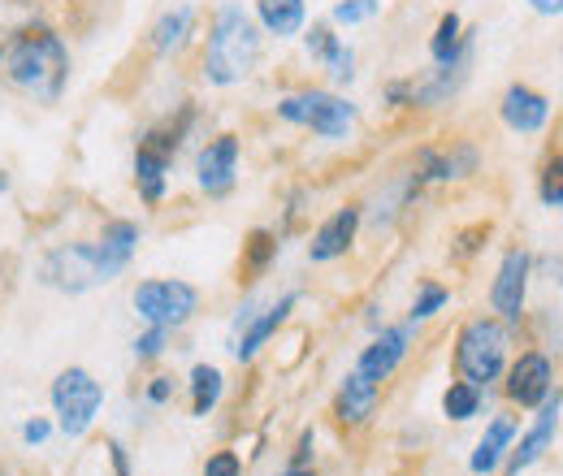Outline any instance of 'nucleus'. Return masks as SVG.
I'll list each match as a JSON object with an SVG mask.
<instances>
[{
    "label": "nucleus",
    "mask_w": 563,
    "mask_h": 476,
    "mask_svg": "<svg viewBox=\"0 0 563 476\" xmlns=\"http://www.w3.org/2000/svg\"><path fill=\"white\" fill-rule=\"evenodd\" d=\"M4 78L26 91L40 104L62 100L66 78H70V48L57 31L48 26H22L18 35H9L4 48Z\"/></svg>",
    "instance_id": "1"
},
{
    "label": "nucleus",
    "mask_w": 563,
    "mask_h": 476,
    "mask_svg": "<svg viewBox=\"0 0 563 476\" xmlns=\"http://www.w3.org/2000/svg\"><path fill=\"white\" fill-rule=\"evenodd\" d=\"M261 62V31L256 22L239 9V4H225L212 22L209 48H205V78L217 87H234L243 82Z\"/></svg>",
    "instance_id": "2"
},
{
    "label": "nucleus",
    "mask_w": 563,
    "mask_h": 476,
    "mask_svg": "<svg viewBox=\"0 0 563 476\" xmlns=\"http://www.w3.org/2000/svg\"><path fill=\"white\" fill-rule=\"evenodd\" d=\"M507 364V330L490 321V317H477L460 330L455 339V368H460V381L486 390L490 381H498Z\"/></svg>",
    "instance_id": "3"
},
{
    "label": "nucleus",
    "mask_w": 563,
    "mask_h": 476,
    "mask_svg": "<svg viewBox=\"0 0 563 476\" xmlns=\"http://www.w3.org/2000/svg\"><path fill=\"white\" fill-rule=\"evenodd\" d=\"M53 408H57V424L66 438H82L96 420V411L104 408V386L87 373V368H66L53 381Z\"/></svg>",
    "instance_id": "4"
},
{
    "label": "nucleus",
    "mask_w": 563,
    "mask_h": 476,
    "mask_svg": "<svg viewBox=\"0 0 563 476\" xmlns=\"http://www.w3.org/2000/svg\"><path fill=\"white\" fill-rule=\"evenodd\" d=\"M282 122H295V126H308L312 135L321 139H343L352 131L355 109L347 100L330 96V91H299V96H286L278 104Z\"/></svg>",
    "instance_id": "5"
},
{
    "label": "nucleus",
    "mask_w": 563,
    "mask_h": 476,
    "mask_svg": "<svg viewBox=\"0 0 563 476\" xmlns=\"http://www.w3.org/2000/svg\"><path fill=\"white\" fill-rule=\"evenodd\" d=\"M40 281L53 290H66V295H82L91 286H104L109 273L100 265L96 243H70V247L48 252V261L40 265Z\"/></svg>",
    "instance_id": "6"
},
{
    "label": "nucleus",
    "mask_w": 563,
    "mask_h": 476,
    "mask_svg": "<svg viewBox=\"0 0 563 476\" xmlns=\"http://www.w3.org/2000/svg\"><path fill=\"white\" fill-rule=\"evenodd\" d=\"M196 303H200V295L187 281H143V286H135V312L147 325L178 330L183 321H191Z\"/></svg>",
    "instance_id": "7"
},
{
    "label": "nucleus",
    "mask_w": 563,
    "mask_h": 476,
    "mask_svg": "<svg viewBox=\"0 0 563 476\" xmlns=\"http://www.w3.org/2000/svg\"><path fill=\"white\" fill-rule=\"evenodd\" d=\"M555 386V364L542 351H525L507 373V399L516 408H542Z\"/></svg>",
    "instance_id": "8"
},
{
    "label": "nucleus",
    "mask_w": 563,
    "mask_h": 476,
    "mask_svg": "<svg viewBox=\"0 0 563 476\" xmlns=\"http://www.w3.org/2000/svg\"><path fill=\"white\" fill-rule=\"evenodd\" d=\"M529 252L525 247H511L507 256H503V265H498V277H494L490 286V303L494 312L507 321V325H516L520 317H525V290H529Z\"/></svg>",
    "instance_id": "9"
},
{
    "label": "nucleus",
    "mask_w": 563,
    "mask_h": 476,
    "mask_svg": "<svg viewBox=\"0 0 563 476\" xmlns=\"http://www.w3.org/2000/svg\"><path fill=\"white\" fill-rule=\"evenodd\" d=\"M560 408H563L560 395L542 403L538 420H533V424H529V433L520 438V446H516V451H507V476L529 473V468H533V464H538V460L551 451V442H555V429H560Z\"/></svg>",
    "instance_id": "10"
},
{
    "label": "nucleus",
    "mask_w": 563,
    "mask_h": 476,
    "mask_svg": "<svg viewBox=\"0 0 563 476\" xmlns=\"http://www.w3.org/2000/svg\"><path fill=\"white\" fill-rule=\"evenodd\" d=\"M196 178L209 196H225L239 178V139L234 135H217L200 147L196 156Z\"/></svg>",
    "instance_id": "11"
},
{
    "label": "nucleus",
    "mask_w": 563,
    "mask_h": 476,
    "mask_svg": "<svg viewBox=\"0 0 563 476\" xmlns=\"http://www.w3.org/2000/svg\"><path fill=\"white\" fill-rule=\"evenodd\" d=\"M408 346H412V325H395V330H382L377 339L368 342L364 351H360V373L368 377V381H386L399 364H404V355H408Z\"/></svg>",
    "instance_id": "12"
},
{
    "label": "nucleus",
    "mask_w": 563,
    "mask_h": 476,
    "mask_svg": "<svg viewBox=\"0 0 563 476\" xmlns=\"http://www.w3.org/2000/svg\"><path fill=\"white\" fill-rule=\"evenodd\" d=\"M498 113H503V122H507L516 135H533V131H542V126H547V118H551V100H547V96H538L533 87L516 82V87H507V96H503Z\"/></svg>",
    "instance_id": "13"
},
{
    "label": "nucleus",
    "mask_w": 563,
    "mask_h": 476,
    "mask_svg": "<svg viewBox=\"0 0 563 476\" xmlns=\"http://www.w3.org/2000/svg\"><path fill=\"white\" fill-rule=\"evenodd\" d=\"M355 230H360V208L347 204L339 208L317 234H312V243H308V256L317 261V265H325V261H339V256H347V247L355 243Z\"/></svg>",
    "instance_id": "14"
},
{
    "label": "nucleus",
    "mask_w": 563,
    "mask_h": 476,
    "mask_svg": "<svg viewBox=\"0 0 563 476\" xmlns=\"http://www.w3.org/2000/svg\"><path fill=\"white\" fill-rule=\"evenodd\" d=\"M295 303H299V295H282L278 303H274V308H265L261 317H247V321L239 325L243 334H239V339H234V346H230V351H234V359H252V355H256L265 342L278 334L282 321L290 317V308H295Z\"/></svg>",
    "instance_id": "15"
},
{
    "label": "nucleus",
    "mask_w": 563,
    "mask_h": 476,
    "mask_svg": "<svg viewBox=\"0 0 563 476\" xmlns=\"http://www.w3.org/2000/svg\"><path fill=\"white\" fill-rule=\"evenodd\" d=\"M135 247H140V225L135 221H109L104 225V234L96 239V252H100V265L109 273V281L131 265Z\"/></svg>",
    "instance_id": "16"
},
{
    "label": "nucleus",
    "mask_w": 563,
    "mask_h": 476,
    "mask_svg": "<svg viewBox=\"0 0 563 476\" xmlns=\"http://www.w3.org/2000/svg\"><path fill=\"white\" fill-rule=\"evenodd\" d=\"M511 442H516V420L511 416H494L490 424H486V433H482V442H477V451H473V460H468L473 476L498 473V464L507 460Z\"/></svg>",
    "instance_id": "17"
},
{
    "label": "nucleus",
    "mask_w": 563,
    "mask_h": 476,
    "mask_svg": "<svg viewBox=\"0 0 563 476\" xmlns=\"http://www.w3.org/2000/svg\"><path fill=\"white\" fill-rule=\"evenodd\" d=\"M377 395H382V386L377 381H368L360 368L343 377V386H339V399H334V416L343 420V424H364L373 408H377Z\"/></svg>",
    "instance_id": "18"
},
{
    "label": "nucleus",
    "mask_w": 563,
    "mask_h": 476,
    "mask_svg": "<svg viewBox=\"0 0 563 476\" xmlns=\"http://www.w3.org/2000/svg\"><path fill=\"white\" fill-rule=\"evenodd\" d=\"M169 160H174V156H165L161 147H152V143L140 139V147H135V187H140L143 204H161V200H165Z\"/></svg>",
    "instance_id": "19"
},
{
    "label": "nucleus",
    "mask_w": 563,
    "mask_h": 476,
    "mask_svg": "<svg viewBox=\"0 0 563 476\" xmlns=\"http://www.w3.org/2000/svg\"><path fill=\"white\" fill-rule=\"evenodd\" d=\"M308 53H312L317 62H325L339 82H347V78L355 74L352 48H347V44H339V35H334L330 26H312V31H308Z\"/></svg>",
    "instance_id": "20"
},
{
    "label": "nucleus",
    "mask_w": 563,
    "mask_h": 476,
    "mask_svg": "<svg viewBox=\"0 0 563 476\" xmlns=\"http://www.w3.org/2000/svg\"><path fill=\"white\" fill-rule=\"evenodd\" d=\"M256 13H261V22H265V31L269 35H278V40H290V35H299L303 31V0H256Z\"/></svg>",
    "instance_id": "21"
},
{
    "label": "nucleus",
    "mask_w": 563,
    "mask_h": 476,
    "mask_svg": "<svg viewBox=\"0 0 563 476\" xmlns=\"http://www.w3.org/2000/svg\"><path fill=\"white\" fill-rule=\"evenodd\" d=\"M278 234L274 230H252L247 239H243V261H239V273H243V281H256L261 273L274 265V256H278Z\"/></svg>",
    "instance_id": "22"
},
{
    "label": "nucleus",
    "mask_w": 563,
    "mask_h": 476,
    "mask_svg": "<svg viewBox=\"0 0 563 476\" xmlns=\"http://www.w3.org/2000/svg\"><path fill=\"white\" fill-rule=\"evenodd\" d=\"M429 53H433V62H438V66H451L455 57H464V53H468V35H464L460 13H446V18L438 22V31H433V40H429Z\"/></svg>",
    "instance_id": "23"
},
{
    "label": "nucleus",
    "mask_w": 563,
    "mask_h": 476,
    "mask_svg": "<svg viewBox=\"0 0 563 476\" xmlns=\"http://www.w3.org/2000/svg\"><path fill=\"white\" fill-rule=\"evenodd\" d=\"M221 390H225L221 368L196 364V368H191V416H209V411L221 403Z\"/></svg>",
    "instance_id": "24"
},
{
    "label": "nucleus",
    "mask_w": 563,
    "mask_h": 476,
    "mask_svg": "<svg viewBox=\"0 0 563 476\" xmlns=\"http://www.w3.org/2000/svg\"><path fill=\"white\" fill-rule=\"evenodd\" d=\"M191 22H196V9H174V13H165L156 26H152V48L161 53V57H169L183 40H187V31H191Z\"/></svg>",
    "instance_id": "25"
},
{
    "label": "nucleus",
    "mask_w": 563,
    "mask_h": 476,
    "mask_svg": "<svg viewBox=\"0 0 563 476\" xmlns=\"http://www.w3.org/2000/svg\"><path fill=\"white\" fill-rule=\"evenodd\" d=\"M442 411H446V420H473L482 411V390L468 381H451L442 395Z\"/></svg>",
    "instance_id": "26"
},
{
    "label": "nucleus",
    "mask_w": 563,
    "mask_h": 476,
    "mask_svg": "<svg viewBox=\"0 0 563 476\" xmlns=\"http://www.w3.org/2000/svg\"><path fill=\"white\" fill-rule=\"evenodd\" d=\"M538 196L547 208H560L563 204V156H551L538 174Z\"/></svg>",
    "instance_id": "27"
},
{
    "label": "nucleus",
    "mask_w": 563,
    "mask_h": 476,
    "mask_svg": "<svg viewBox=\"0 0 563 476\" xmlns=\"http://www.w3.org/2000/svg\"><path fill=\"white\" fill-rule=\"evenodd\" d=\"M446 299H451V295H446L442 286H433V281H429V286H421V299L412 303V325H417V321H429V317H433V312H438Z\"/></svg>",
    "instance_id": "28"
},
{
    "label": "nucleus",
    "mask_w": 563,
    "mask_h": 476,
    "mask_svg": "<svg viewBox=\"0 0 563 476\" xmlns=\"http://www.w3.org/2000/svg\"><path fill=\"white\" fill-rule=\"evenodd\" d=\"M373 13H377V0H343V4H334V22H343V26H355V22L373 18Z\"/></svg>",
    "instance_id": "29"
},
{
    "label": "nucleus",
    "mask_w": 563,
    "mask_h": 476,
    "mask_svg": "<svg viewBox=\"0 0 563 476\" xmlns=\"http://www.w3.org/2000/svg\"><path fill=\"white\" fill-rule=\"evenodd\" d=\"M165 342H169V330H165V325H152L147 334L135 339V359H156V355L165 351Z\"/></svg>",
    "instance_id": "30"
},
{
    "label": "nucleus",
    "mask_w": 563,
    "mask_h": 476,
    "mask_svg": "<svg viewBox=\"0 0 563 476\" xmlns=\"http://www.w3.org/2000/svg\"><path fill=\"white\" fill-rule=\"evenodd\" d=\"M200 476H243V460L234 451H217V455H209Z\"/></svg>",
    "instance_id": "31"
},
{
    "label": "nucleus",
    "mask_w": 563,
    "mask_h": 476,
    "mask_svg": "<svg viewBox=\"0 0 563 476\" xmlns=\"http://www.w3.org/2000/svg\"><path fill=\"white\" fill-rule=\"evenodd\" d=\"M482 239H490V225L482 221V225H473V230H464L460 239H455V256L460 261H468L473 252H482Z\"/></svg>",
    "instance_id": "32"
},
{
    "label": "nucleus",
    "mask_w": 563,
    "mask_h": 476,
    "mask_svg": "<svg viewBox=\"0 0 563 476\" xmlns=\"http://www.w3.org/2000/svg\"><path fill=\"white\" fill-rule=\"evenodd\" d=\"M174 399V377H152V386H147V403H169Z\"/></svg>",
    "instance_id": "33"
},
{
    "label": "nucleus",
    "mask_w": 563,
    "mask_h": 476,
    "mask_svg": "<svg viewBox=\"0 0 563 476\" xmlns=\"http://www.w3.org/2000/svg\"><path fill=\"white\" fill-rule=\"evenodd\" d=\"M48 433H53V424H48V420H40V416L22 424V442H31V446H40V442H48Z\"/></svg>",
    "instance_id": "34"
},
{
    "label": "nucleus",
    "mask_w": 563,
    "mask_h": 476,
    "mask_svg": "<svg viewBox=\"0 0 563 476\" xmlns=\"http://www.w3.org/2000/svg\"><path fill=\"white\" fill-rule=\"evenodd\" d=\"M312 446H317V438H312V429L299 438V446H295V455H290V468H308V460H312Z\"/></svg>",
    "instance_id": "35"
},
{
    "label": "nucleus",
    "mask_w": 563,
    "mask_h": 476,
    "mask_svg": "<svg viewBox=\"0 0 563 476\" xmlns=\"http://www.w3.org/2000/svg\"><path fill=\"white\" fill-rule=\"evenodd\" d=\"M109 460H113V476H131V460H126V451L118 442H109Z\"/></svg>",
    "instance_id": "36"
},
{
    "label": "nucleus",
    "mask_w": 563,
    "mask_h": 476,
    "mask_svg": "<svg viewBox=\"0 0 563 476\" xmlns=\"http://www.w3.org/2000/svg\"><path fill=\"white\" fill-rule=\"evenodd\" d=\"M538 13H547V18H555V13H563V0H529Z\"/></svg>",
    "instance_id": "37"
},
{
    "label": "nucleus",
    "mask_w": 563,
    "mask_h": 476,
    "mask_svg": "<svg viewBox=\"0 0 563 476\" xmlns=\"http://www.w3.org/2000/svg\"><path fill=\"white\" fill-rule=\"evenodd\" d=\"M282 476H317V473H312V468H286Z\"/></svg>",
    "instance_id": "38"
},
{
    "label": "nucleus",
    "mask_w": 563,
    "mask_h": 476,
    "mask_svg": "<svg viewBox=\"0 0 563 476\" xmlns=\"http://www.w3.org/2000/svg\"><path fill=\"white\" fill-rule=\"evenodd\" d=\"M4 48H9V31H0V62H4Z\"/></svg>",
    "instance_id": "39"
},
{
    "label": "nucleus",
    "mask_w": 563,
    "mask_h": 476,
    "mask_svg": "<svg viewBox=\"0 0 563 476\" xmlns=\"http://www.w3.org/2000/svg\"><path fill=\"white\" fill-rule=\"evenodd\" d=\"M551 269H555V277H560V286H563V256L555 261V265H551Z\"/></svg>",
    "instance_id": "40"
}]
</instances>
